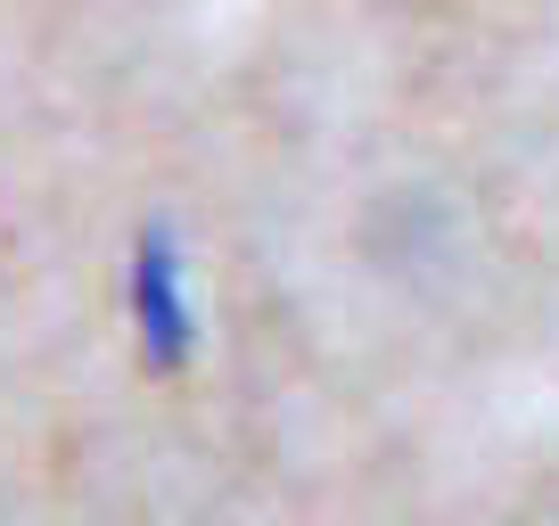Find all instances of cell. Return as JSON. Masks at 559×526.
<instances>
[{
	"instance_id": "1",
	"label": "cell",
	"mask_w": 559,
	"mask_h": 526,
	"mask_svg": "<svg viewBox=\"0 0 559 526\" xmlns=\"http://www.w3.org/2000/svg\"><path fill=\"white\" fill-rule=\"evenodd\" d=\"M132 321H140V354L148 362H181L198 337V304H190V272H181L174 239H140L132 255Z\"/></svg>"
}]
</instances>
